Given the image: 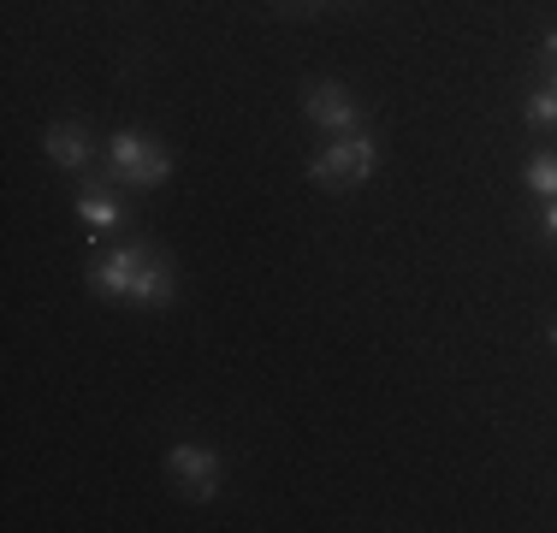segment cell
<instances>
[{"label": "cell", "mask_w": 557, "mask_h": 533, "mask_svg": "<svg viewBox=\"0 0 557 533\" xmlns=\"http://www.w3.org/2000/svg\"><path fill=\"white\" fill-rule=\"evenodd\" d=\"M89 285H96V297L137 302V309H161V302L178 297V273H172V261L154 244H125L113 256H101Z\"/></svg>", "instance_id": "obj_1"}, {"label": "cell", "mask_w": 557, "mask_h": 533, "mask_svg": "<svg viewBox=\"0 0 557 533\" xmlns=\"http://www.w3.org/2000/svg\"><path fill=\"white\" fill-rule=\"evenodd\" d=\"M302 113L321 131H338V137H350V131L362 125V107H356V96L344 84H309L302 89Z\"/></svg>", "instance_id": "obj_5"}, {"label": "cell", "mask_w": 557, "mask_h": 533, "mask_svg": "<svg viewBox=\"0 0 557 533\" xmlns=\"http://www.w3.org/2000/svg\"><path fill=\"white\" fill-rule=\"evenodd\" d=\"M166 474L178 480L190 498H214L225 462H220V450H208V445H172L166 450Z\"/></svg>", "instance_id": "obj_4"}, {"label": "cell", "mask_w": 557, "mask_h": 533, "mask_svg": "<svg viewBox=\"0 0 557 533\" xmlns=\"http://www.w3.org/2000/svg\"><path fill=\"white\" fill-rule=\"evenodd\" d=\"M113 178L131 184V190H154V184L172 178V154L149 131H119L113 137Z\"/></svg>", "instance_id": "obj_2"}, {"label": "cell", "mask_w": 557, "mask_h": 533, "mask_svg": "<svg viewBox=\"0 0 557 533\" xmlns=\"http://www.w3.org/2000/svg\"><path fill=\"white\" fill-rule=\"evenodd\" d=\"M522 113H528V125H534V131H557V89H546V84H540L534 96H528V107H522Z\"/></svg>", "instance_id": "obj_9"}, {"label": "cell", "mask_w": 557, "mask_h": 533, "mask_svg": "<svg viewBox=\"0 0 557 533\" xmlns=\"http://www.w3.org/2000/svg\"><path fill=\"white\" fill-rule=\"evenodd\" d=\"M374 166H380L374 137H368V131H350V137H338L326 154H314V160H309V178H314V184H326V190H344V184L374 178Z\"/></svg>", "instance_id": "obj_3"}, {"label": "cell", "mask_w": 557, "mask_h": 533, "mask_svg": "<svg viewBox=\"0 0 557 533\" xmlns=\"http://www.w3.org/2000/svg\"><path fill=\"white\" fill-rule=\"evenodd\" d=\"M540 60L557 65V30H546V42H540Z\"/></svg>", "instance_id": "obj_10"}, {"label": "cell", "mask_w": 557, "mask_h": 533, "mask_svg": "<svg viewBox=\"0 0 557 533\" xmlns=\"http://www.w3.org/2000/svg\"><path fill=\"white\" fill-rule=\"evenodd\" d=\"M546 232L557 237V202H546Z\"/></svg>", "instance_id": "obj_11"}, {"label": "cell", "mask_w": 557, "mask_h": 533, "mask_svg": "<svg viewBox=\"0 0 557 533\" xmlns=\"http://www.w3.org/2000/svg\"><path fill=\"white\" fill-rule=\"evenodd\" d=\"M77 220H84L89 232H113V225H125V208H119L108 190H84L77 196Z\"/></svg>", "instance_id": "obj_7"}, {"label": "cell", "mask_w": 557, "mask_h": 533, "mask_svg": "<svg viewBox=\"0 0 557 533\" xmlns=\"http://www.w3.org/2000/svg\"><path fill=\"white\" fill-rule=\"evenodd\" d=\"M546 89H557V65H546Z\"/></svg>", "instance_id": "obj_13"}, {"label": "cell", "mask_w": 557, "mask_h": 533, "mask_svg": "<svg viewBox=\"0 0 557 533\" xmlns=\"http://www.w3.org/2000/svg\"><path fill=\"white\" fill-rule=\"evenodd\" d=\"M89 154H96V142H89V131H84V125H72V119H65V125L48 131V160H54V166L84 172V166H89Z\"/></svg>", "instance_id": "obj_6"}, {"label": "cell", "mask_w": 557, "mask_h": 533, "mask_svg": "<svg viewBox=\"0 0 557 533\" xmlns=\"http://www.w3.org/2000/svg\"><path fill=\"white\" fill-rule=\"evenodd\" d=\"M552 350H557V320H552Z\"/></svg>", "instance_id": "obj_14"}, {"label": "cell", "mask_w": 557, "mask_h": 533, "mask_svg": "<svg viewBox=\"0 0 557 533\" xmlns=\"http://www.w3.org/2000/svg\"><path fill=\"white\" fill-rule=\"evenodd\" d=\"M528 190H534L540 202H557V154H534V160H528Z\"/></svg>", "instance_id": "obj_8"}, {"label": "cell", "mask_w": 557, "mask_h": 533, "mask_svg": "<svg viewBox=\"0 0 557 533\" xmlns=\"http://www.w3.org/2000/svg\"><path fill=\"white\" fill-rule=\"evenodd\" d=\"M285 7H290V12H309V7H314V0H285Z\"/></svg>", "instance_id": "obj_12"}]
</instances>
